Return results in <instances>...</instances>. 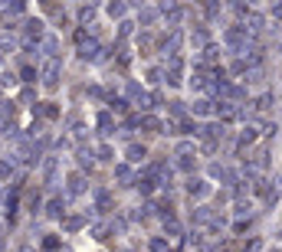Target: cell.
Masks as SVG:
<instances>
[{"instance_id": "6da1fadb", "label": "cell", "mask_w": 282, "mask_h": 252, "mask_svg": "<svg viewBox=\"0 0 282 252\" xmlns=\"http://www.w3.org/2000/svg\"><path fill=\"white\" fill-rule=\"evenodd\" d=\"M43 76H46V85L53 88L56 85V76H59V63H56V59H49V63L43 66Z\"/></svg>"}, {"instance_id": "7a4b0ae2", "label": "cell", "mask_w": 282, "mask_h": 252, "mask_svg": "<svg viewBox=\"0 0 282 252\" xmlns=\"http://www.w3.org/2000/svg\"><path fill=\"white\" fill-rule=\"evenodd\" d=\"M79 56H82V59H98V43H95V40H89V43H82V49H79Z\"/></svg>"}, {"instance_id": "3957f363", "label": "cell", "mask_w": 282, "mask_h": 252, "mask_svg": "<svg viewBox=\"0 0 282 252\" xmlns=\"http://www.w3.org/2000/svg\"><path fill=\"white\" fill-rule=\"evenodd\" d=\"M86 190V180H82V174H72L69 177V193H82Z\"/></svg>"}, {"instance_id": "277c9868", "label": "cell", "mask_w": 282, "mask_h": 252, "mask_svg": "<svg viewBox=\"0 0 282 252\" xmlns=\"http://www.w3.org/2000/svg\"><path fill=\"white\" fill-rule=\"evenodd\" d=\"M128 161H144V147L131 144V147H128Z\"/></svg>"}, {"instance_id": "5b68a950", "label": "cell", "mask_w": 282, "mask_h": 252, "mask_svg": "<svg viewBox=\"0 0 282 252\" xmlns=\"http://www.w3.org/2000/svg\"><path fill=\"white\" fill-rule=\"evenodd\" d=\"M26 33H30V36H40V33H43V23H40V20H30V23H26Z\"/></svg>"}, {"instance_id": "8992f818", "label": "cell", "mask_w": 282, "mask_h": 252, "mask_svg": "<svg viewBox=\"0 0 282 252\" xmlns=\"http://www.w3.org/2000/svg\"><path fill=\"white\" fill-rule=\"evenodd\" d=\"M43 49H46L49 56H56V49H59V40H56V36H49V40L43 43Z\"/></svg>"}, {"instance_id": "52a82bcc", "label": "cell", "mask_w": 282, "mask_h": 252, "mask_svg": "<svg viewBox=\"0 0 282 252\" xmlns=\"http://www.w3.org/2000/svg\"><path fill=\"white\" fill-rule=\"evenodd\" d=\"M79 226H82V219H79V216H69V219H66V230H79Z\"/></svg>"}, {"instance_id": "ba28073f", "label": "cell", "mask_w": 282, "mask_h": 252, "mask_svg": "<svg viewBox=\"0 0 282 252\" xmlns=\"http://www.w3.org/2000/svg\"><path fill=\"white\" fill-rule=\"evenodd\" d=\"M115 177H118V180H128L131 170H128V167H115Z\"/></svg>"}, {"instance_id": "9c48e42d", "label": "cell", "mask_w": 282, "mask_h": 252, "mask_svg": "<svg viewBox=\"0 0 282 252\" xmlns=\"http://www.w3.org/2000/svg\"><path fill=\"white\" fill-rule=\"evenodd\" d=\"M109 13H112V17H121V13H125V7H121V3H112Z\"/></svg>"}, {"instance_id": "30bf717a", "label": "cell", "mask_w": 282, "mask_h": 252, "mask_svg": "<svg viewBox=\"0 0 282 252\" xmlns=\"http://www.w3.org/2000/svg\"><path fill=\"white\" fill-rule=\"evenodd\" d=\"M92 13H95L92 7H82V10H79V17H82V20H92Z\"/></svg>"}]
</instances>
